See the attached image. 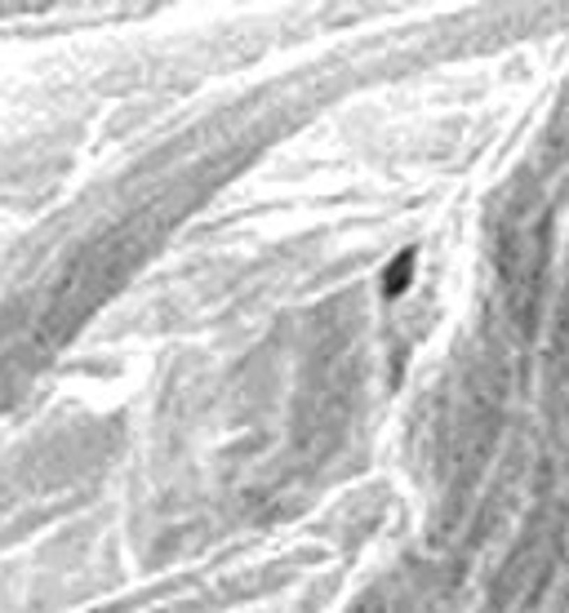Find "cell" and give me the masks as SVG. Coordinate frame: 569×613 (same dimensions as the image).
Returning a JSON list of instances; mask_svg holds the SVG:
<instances>
[{
  "label": "cell",
  "mask_w": 569,
  "mask_h": 613,
  "mask_svg": "<svg viewBox=\"0 0 569 613\" xmlns=\"http://www.w3.org/2000/svg\"><path fill=\"white\" fill-rule=\"evenodd\" d=\"M405 280H409V254L396 262L392 271H387V294H401V289H405Z\"/></svg>",
  "instance_id": "6da1fadb"
}]
</instances>
